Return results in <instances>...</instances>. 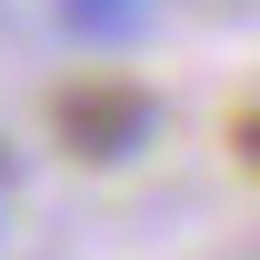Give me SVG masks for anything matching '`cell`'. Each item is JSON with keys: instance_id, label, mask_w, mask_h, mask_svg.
<instances>
[{"instance_id": "1", "label": "cell", "mask_w": 260, "mask_h": 260, "mask_svg": "<svg viewBox=\"0 0 260 260\" xmlns=\"http://www.w3.org/2000/svg\"><path fill=\"white\" fill-rule=\"evenodd\" d=\"M50 130H60L70 160H130L150 130H160V110H150V90L140 80H120V70H90V80H70L60 100H50Z\"/></svg>"}, {"instance_id": "4", "label": "cell", "mask_w": 260, "mask_h": 260, "mask_svg": "<svg viewBox=\"0 0 260 260\" xmlns=\"http://www.w3.org/2000/svg\"><path fill=\"white\" fill-rule=\"evenodd\" d=\"M0 170H10V150H0Z\"/></svg>"}, {"instance_id": "2", "label": "cell", "mask_w": 260, "mask_h": 260, "mask_svg": "<svg viewBox=\"0 0 260 260\" xmlns=\"http://www.w3.org/2000/svg\"><path fill=\"white\" fill-rule=\"evenodd\" d=\"M140 20H150V0H60V30L90 40V50H120Z\"/></svg>"}, {"instance_id": "3", "label": "cell", "mask_w": 260, "mask_h": 260, "mask_svg": "<svg viewBox=\"0 0 260 260\" xmlns=\"http://www.w3.org/2000/svg\"><path fill=\"white\" fill-rule=\"evenodd\" d=\"M230 150H240V160L260 170V110H240V120H230Z\"/></svg>"}]
</instances>
